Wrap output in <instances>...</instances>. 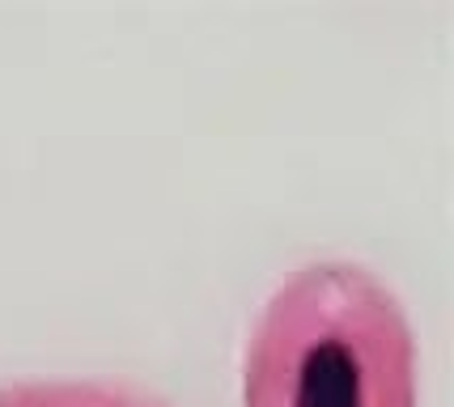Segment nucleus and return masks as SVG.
I'll return each mask as SVG.
<instances>
[{
  "label": "nucleus",
  "mask_w": 454,
  "mask_h": 407,
  "mask_svg": "<svg viewBox=\"0 0 454 407\" xmlns=\"http://www.w3.org/2000/svg\"><path fill=\"white\" fill-rule=\"evenodd\" d=\"M242 407H420V352L399 293L353 259L289 271L247 335Z\"/></svg>",
  "instance_id": "1"
},
{
  "label": "nucleus",
  "mask_w": 454,
  "mask_h": 407,
  "mask_svg": "<svg viewBox=\"0 0 454 407\" xmlns=\"http://www.w3.org/2000/svg\"><path fill=\"white\" fill-rule=\"evenodd\" d=\"M0 407H175L166 395L119 378H26L4 382Z\"/></svg>",
  "instance_id": "2"
}]
</instances>
